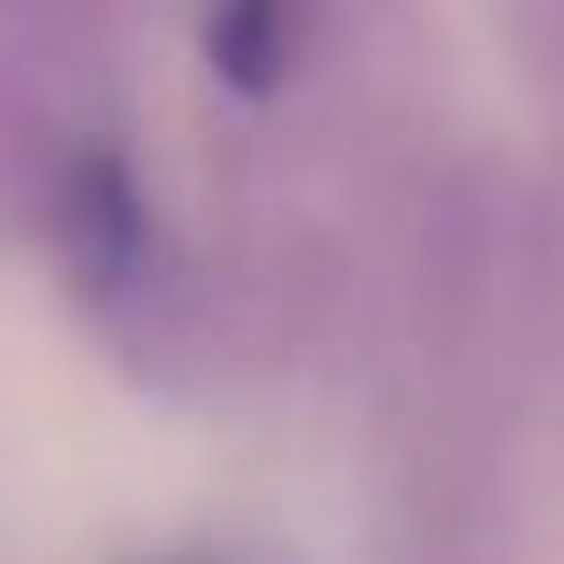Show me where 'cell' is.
<instances>
[{"label": "cell", "mask_w": 564, "mask_h": 564, "mask_svg": "<svg viewBox=\"0 0 564 564\" xmlns=\"http://www.w3.org/2000/svg\"><path fill=\"white\" fill-rule=\"evenodd\" d=\"M123 0H0V53L26 79H88L115 44Z\"/></svg>", "instance_id": "obj_3"}, {"label": "cell", "mask_w": 564, "mask_h": 564, "mask_svg": "<svg viewBox=\"0 0 564 564\" xmlns=\"http://www.w3.org/2000/svg\"><path fill=\"white\" fill-rule=\"evenodd\" d=\"M176 564H256V555H176Z\"/></svg>", "instance_id": "obj_5"}, {"label": "cell", "mask_w": 564, "mask_h": 564, "mask_svg": "<svg viewBox=\"0 0 564 564\" xmlns=\"http://www.w3.org/2000/svg\"><path fill=\"white\" fill-rule=\"evenodd\" d=\"M388 564H529L511 405L414 388V432L388 485Z\"/></svg>", "instance_id": "obj_1"}, {"label": "cell", "mask_w": 564, "mask_h": 564, "mask_svg": "<svg viewBox=\"0 0 564 564\" xmlns=\"http://www.w3.org/2000/svg\"><path fill=\"white\" fill-rule=\"evenodd\" d=\"M326 53L335 0H203V62L247 106H282Z\"/></svg>", "instance_id": "obj_2"}, {"label": "cell", "mask_w": 564, "mask_h": 564, "mask_svg": "<svg viewBox=\"0 0 564 564\" xmlns=\"http://www.w3.org/2000/svg\"><path fill=\"white\" fill-rule=\"evenodd\" d=\"M529 26H546V44L564 53V0H529Z\"/></svg>", "instance_id": "obj_4"}]
</instances>
